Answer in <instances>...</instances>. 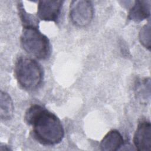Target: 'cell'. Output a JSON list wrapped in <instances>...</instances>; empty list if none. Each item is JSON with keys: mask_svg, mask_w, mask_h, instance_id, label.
Instances as JSON below:
<instances>
[{"mask_svg": "<svg viewBox=\"0 0 151 151\" xmlns=\"http://www.w3.org/2000/svg\"><path fill=\"white\" fill-rule=\"evenodd\" d=\"M24 119L32 126L34 137L41 144L54 145L63 140L64 130L61 121L45 108L37 104L31 106L25 112Z\"/></svg>", "mask_w": 151, "mask_h": 151, "instance_id": "cell-1", "label": "cell"}, {"mask_svg": "<svg viewBox=\"0 0 151 151\" xmlns=\"http://www.w3.org/2000/svg\"><path fill=\"white\" fill-rule=\"evenodd\" d=\"M14 73L18 83L24 89L34 90L42 82V68L34 59L27 57L18 58L15 64Z\"/></svg>", "mask_w": 151, "mask_h": 151, "instance_id": "cell-2", "label": "cell"}, {"mask_svg": "<svg viewBox=\"0 0 151 151\" xmlns=\"http://www.w3.org/2000/svg\"><path fill=\"white\" fill-rule=\"evenodd\" d=\"M20 41L23 49L31 55L40 60L49 57L51 50L50 41L37 27H24Z\"/></svg>", "mask_w": 151, "mask_h": 151, "instance_id": "cell-3", "label": "cell"}, {"mask_svg": "<svg viewBox=\"0 0 151 151\" xmlns=\"http://www.w3.org/2000/svg\"><path fill=\"white\" fill-rule=\"evenodd\" d=\"M69 14L74 24L78 27H86L91 22L93 18V4L87 0L72 1L70 5Z\"/></svg>", "mask_w": 151, "mask_h": 151, "instance_id": "cell-4", "label": "cell"}, {"mask_svg": "<svg viewBox=\"0 0 151 151\" xmlns=\"http://www.w3.org/2000/svg\"><path fill=\"white\" fill-rule=\"evenodd\" d=\"M63 1L42 0L38 1L37 17L46 21H56L61 12Z\"/></svg>", "mask_w": 151, "mask_h": 151, "instance_id": "cell-5", "label": "cell"}, {"mask_svg": "<svg viewBox=\"0 0 151 151\" xmlns=\"http://www.w3.org/2000/svg\"><path fill=\"white\" fill-rule=\"evenodd\" d=\"M133 143L137 150H151V125L149 122L142 121L137 126L133 137Z\"/></svg>", "mask_w": 151, "mask_h": 151, "instance_id": "cell-6", "label": "cell"}, {"mask_svg": "<svg viewBox=\"0 0 151 151\" xmlns=\"http://www.w3.org/2000/svg\"><path fill=\"white\" fill-rule=\"evenodd\" d=\"M150 1L137 0L130 9L128 19L135 22L142 21L150 17Z\"/></svg>", "mask_w": 151, "mask_h": 151, "instance_id": "cell-7", "label": "cell"}, {"mask_svg": "<svg viewBox=\"0 0 151 151\" xmlns=\"http://www.w3.org/2000/svg\"><path fill=\"white\" fill-rule=\"evenodd\" d=\"M123 142L120 133L118 130H112L109 132L101 141L100 149L103 151H115L123 146Z\"/></svg>", "mask_w": 151, "mask_h": 151, "instance_id": "cell-8", "label": "cell"}, {"mask_svg": "<svg viewBox=\"0 0 151 151\" xmlns=\"http://www.w3.org/2000/svg\"><path fill=\"white\" fill-rule=\"evenodd\" d=\"M135 95L142 102L146 103L150 99V81L149 78L140 79L135 84Z\"/></svg>", "mask_w": 151, "mask_h": 151, "instance_id": "cell-9", "label": "cell"}, {"mask_svg": "<svg viewBox=\"0 0 151 151\" xmlns=\"http://www.w3.org/2000/svg\"><path fill=\"white\" fill-rule=\"evenodd\" d=\"M0 114L2 120L10 119L14 112V105L10 96L6 92L1 91Z\"/></svg>", "mask_w": 151, "mask_h": 151, "instance_id": "cell-10", "label": "cell"}, {"mask_svg": "<svg viewBox=\"0 0 151 151\" xmlns=\"http://www.w3.org/2000/svg\"><path fill=\"white\" fill-rule=\"evenodd\" d=\"M18 13H19V17L24 24V27H28V26L37 27L38 22L36 20V18H35L32 15L28 14V13L25 11L23 7L22 2H18Z\"/></svg>", "mask_w": 151, "mask_h": 151, "instance_id": "cell-11", "label": "cell"}, {"mask_svg": "<svg viewBox=\"0 0 151 151\" xmlns=\"http://www.w3.org/2000/svg\"><path fill=\"white\" fill-rule=\"evenodd\" d=\"M139 41L145 48L150 49V24L147 23L140 29L139 34Z\"/></svg>", "mask_w": 151, "mask_h": 151, "instance_id": "cell-12", "label": "cell"}]
</instances>
